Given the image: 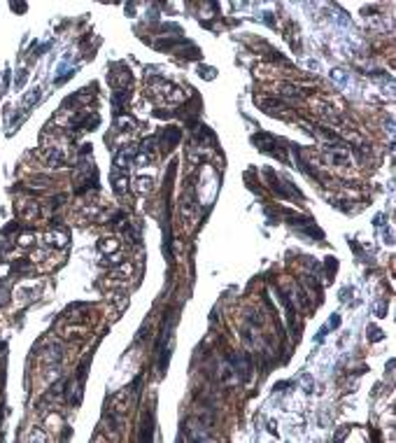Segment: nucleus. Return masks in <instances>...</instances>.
I'll return each mask as SVG.
<instances>
[{
	"label": "nucleus",
	"mask_w": 396,
	"mask_h": 443,
	"mask_svg": "<svg viewBox=\"0 0 396 443\" xmlns=\"http://www.w3.org/2000/svg\"><path fill=\"white\" fill-rule=\"evenodd\" d=\"M154 406H150L140 417V427H138V443H154Z\"/></svg>",
	"instance_id": "1"
},
{
	"label": "nucleus",
	"mask_w": 396,
	"mask_h": 443,
	"mask_svg": "<svg viewBox=\"0 0 396 443\" xmlns=\"http://www.w3.org/2000/svg\"><path fill=\"white\" fill-rule=\"evenodd\" d=\"M44 243H49L54 248H63L68 243V236L63 231H49V233H44Z\"/></svg>",
	"instance_id": "2"
},
{
	"label": "nucleus",
	"mask_w": 396,
	"mask_h": 443,
	"mask_svg": "<svg viewBox=\"0 0 396 443\" xmlns=\"http://www.w3.org/2000/svg\"><path fill=\"white\" fill-rule=\"evenodd\" d=\"M37 98H40V89H33V91H30V96L24 98V110H30V107L35 105Z\"/></svg>",
	"instance_id": "3"
},
{
	"label": "nucleus",
	"mask_w": 396,
	"mask_h": 443,
	"mask_svg": "<svg viewBox=\"0 0 396 443\" xmlns=\"http://www.w3.org/2000/svg\"><path fill=\"white\" fill-rule=\"evenodd\" d=\"M30 443H47V434L42 429H33L30 432Z\"/></svg>",
	"instance_id": "4"
}]
</instances>
